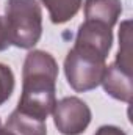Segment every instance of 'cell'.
Segmentation results:
<instances>
[{"instance_id":"6da1fadb","label":"cell","mask_w":133,"mask_h":135,"mask_svg":"<svg viewBox=\"0 0 133 135\" xmlns=\"http://www.w3.org/2000/svg\"><path fill=\"white\" fill-rule=\"evenodd\" d=\"M58 63L45 50H30L22 68V94L17 110L45 121L57 104Z\"/></svg>"},{"instance_id":"7a4b0ae2","label":"cell","mask_w":133,"mask_h":135,"mask_svg":"<svg viewBox=\"0 0 133 135\" xmlns=\"http://www.w3.org/2000/svg\"><path fill=\"white\" fill-rule=\"evenodd\" d=\"M5 22L11 46L33 49L42 36V9L36 0H6Z\"/></svg>"},{"instance_id":"3957f363","label":"cell","mask_w":133,"mask_h":135,"mask_svg":"<svg viewBox=\"0 0 133 135\" xmlns=\"http://www.w3.org/2000/svg\"><path fill=\"white\" fill-rule=\"evenodd\" d=\"M106 58L99 52L74 44L64 58V75L70 88L77 93L96 90L102 82Z\"/></svg>"},{"instance_id":"277c9868","label":"cell","mask_w":133,"mask_h":135,"mask_svg":"<svg viewBox=\"0 0 133 135\" xmlns=\"http://www.w3.org/2000/svg\"><path fill=\"white\" fill-rule=\"evenodd\" d=\"M52 116L55 127L63 135H81L93 119L89 105L77 96H67L57 101Z\"/></svg>"},{"instance_id":"5b68a950","label":"cell","mask_w":133,"mask_h":135,"mask_svg":"<svg viewBox=\"0 0 133 135\" xmlns=\"http://www.w3.org/2000/svg\"><path fill=\"white\" fill-rule=\"evenodd\" d=\"M74 44L89 47L103 55L105 58H108V54L113 46V28L96 21L85 19V22H81L78 27Z\"/></svg>"},{"instance_id":"8992f818","label":"cell","mask_w":133,"mask_h":135,"mask_svg":"<svg viewBox=\"0 0 133 135\" xmlns=\"http://www.w3.org/2000/svg\"><path fill=\"white\" fill-rule=\"evenodd\" d=\"M132 75L133 71H127L113 61L111 65H106V68H105L100 85L103 86L105 93L108 96H111L113 99L130 104L133 93Z\"/></svg>"},{"instance_id":"52a82bcc","label":"cell","mask_w":133,"mask_h":135,"mask_svg":"<svg viewBox=\"0 0 133 135\" xmlns=\"http://www.w3.org/2000/svg\"><path fill=\"white\" fill-rule=\"evenodd\" d=\"M122 13L121 0H86L85 2V19L96 21L113 28Z\"/></svg>"},{"instance_id":"ba28073f","label":"cell","mask_w":133,"mask_h":135,"mask_svg":"<svg viewBox=\"0 0 133 135\" xmlns=\"http://www.w3.org/2000/svg\"><path fill=\"white\" fill-rule=\"evenodd\" d=\"M3 127L11 135H47L45 121L32 118L17 108L9 115Z\"/></svg>"},{"instance_id":"9c48e42d","label":"cell","mask_w":133,"mask_h":135,"mask_svg":"<svg viewBox=\"0 0 133 135\" xmlns=\"http://www.w3.org/2000/svg\"><path fill=\"white\" fill-rule=\"evenodd\" d=\"M41 3L47 8L52 24L61 25L75 17L83 5V0H41Z\"/></svg>"},{"instance_id":"30bf717a","label":"cell","mask_w":133,"mask_h":135,"mask_svg":"<svg viewBox=\"0 0 133 135\" xmlns=\"http://www.w3.org/2000/svg\"><path fill=\"white\" fill-rule=\"evenodd\" d=\"M132 21H124L119 30V50L114 63L122 66L127 71L132 69Z\"/></svg>"},{"instance_id":"8fae6325","label":"cell","mask_w":133,"mask_h":135,"mask_svg":"<svg viewBox=\"0 0 133 135\" xmlns=\"http://www.w3.org/2000/svg\"><path fill=\"white\" fill-rule=\"evenodd\" d=\"M14 85H16V79L13 69L5 63H0V107L11 98L14 91Z\"/></svg>"},{"instance_id":"7c38bea8","label":"cell","mask_w":133,"mask_h":135,"mask_svg":"<svg viewBox=\"0 0 133 135\" xmlns=\"http://www.w3.org/2000/svg\"><path fill=\"white\" fill-rule=\"evenodd\" d=\"M11 46V38H9V32L5 22V17L0 16V52L6 50Z\"/></svg>"},{"instance_id":"4fadbf2b","label":"cell","mask_w":133,"mask_h":135,"mask_svg":"<svg viewBox=\"0 0 133 135\" xmlns=\"http://www.w3.org/2000/svg\"><path fill=\"white\" fill-rule=\"evenodd\" d=\"M94 135H127L124 129L117 127V126H111V124H105V126H100L99 129L96 131Z\"/></svg>"},{"instance_id":"5bb4252c","label":"cell","mask_w":133,"mask_h":135,"mask_svg":"<svg viewBox=\"0 0 133 135\" xmlns=\"http://www.w3.org/2000/svg\"><path fill=\"white\" fill-rule=\"evenodd\" d=\"M2 129H3V124H2V119H0V132H2Z\"/></svg>"}]
</instances>
